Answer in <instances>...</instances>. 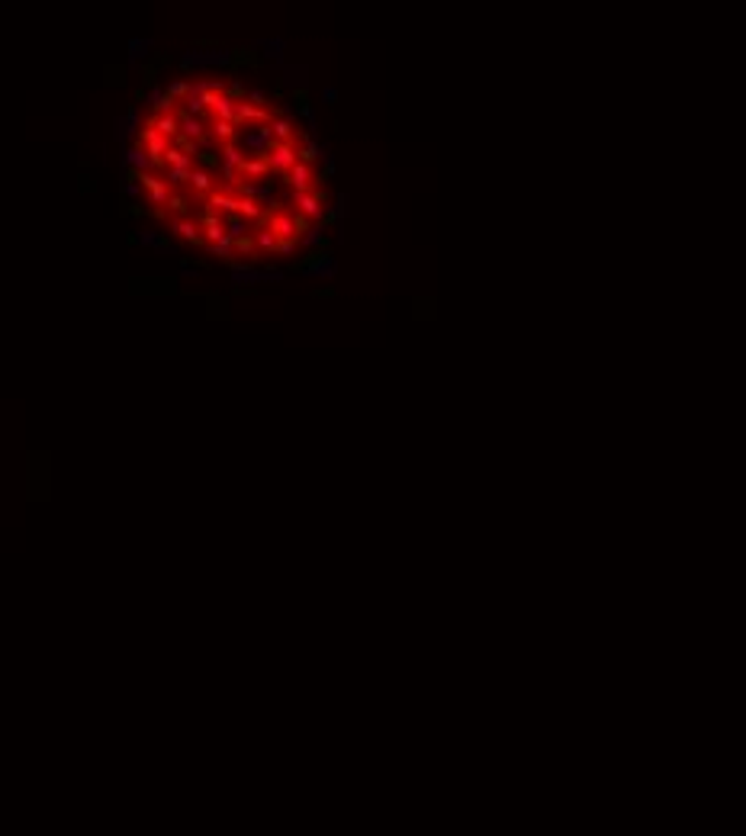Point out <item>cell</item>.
Masks as SVG:
<instances>
[{
  "label": "cell",
  "instance_id": "1",
  "mask_svg": "<svg viewBox=\"0 0 746 836\" xmlns=\"http://www.w3.org/2000/svg\"><path fill=\"white\" fill-rule=\"evenodd\" d=\"M318 149L283 110L235 84L186 81L158 97L132 145V184L174 238L222 260L316 242Z\"/></svg>",
  "mask_w": 746,
  "mask_h": 836
}]
</instances>
